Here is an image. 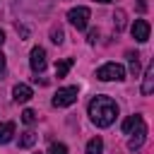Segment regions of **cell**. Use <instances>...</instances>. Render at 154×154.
<instances>
[{
    "mask_svg": "<svg viewBox=\"0 0 154 154\" xmlns=\"http://www.w3.org/2000/svg\"><path fill=\"white\" fill-rule=\"evenodd\" d=\"M72 65H75V60H72V58H63V60H58V63H55V77H58V79H60V77H65V75L70 72V67H72Z\"/></svg>",
    "mask_w": 154,
    "mask_h": 154,
    "instance_id": "11",
    "label": "cell"
},
{
    "mask_svg": "<svg viewBox=\"0 0 154 154\" xmlns=\"http://www.w3.org/2000/svg\"><path fill=\"white\" fill-rule=\"evenodd\" d=\"M96 2H111V0H96Z\"/></svg>",
    "mask_w": 154,
    "mask_h": 154,
    "instance_id": "25",
    "label": "cell"
},
{
    "mask_svg": "<svg viewBox=\"0 0 154 154\" xmlns=\"http://www.w3.org/2000/svg\"><path fill=\"white\" fill-rule=\"evenodd\" d=\"M2 72H5V55H2V51H0V77H2Z\"/></svg>",
    "mask_w": 154,
    "mask_h": 154,
    "instance_id": "23",
    "label": "cell"
},
{
    "mask_svg": "<svg viewBox=\"0 0 154 154\" xmlns=\"http://www.w3.org/2000/svg\"><path fill=\"white\" fill-rule=\"evenodd\" d=\"M130 31H132V38H135L137 43H144V41H149V31H152V26H149L147 19H135V24L130 26Z\"/></svg>",
    "mask_w": 154,
    "mask_h": 154,
    "instance_id": "6",
    "label": "cell"
},
{
    "mask_svg": "<svg viewBox=\"0 0 154 154\" xmlns=\"http://www.w3.org/2000/svg\"><path fill=\"white\" fill-rule=\"evenodd\" d=\"M34 142H36V132H31V130H26V132L19 137V147H22V149L34 147Z\"/></svg>",
    "mask_w": 154,
    "mask_h": 154,
    "instance_id": "14",
    "label": "cell"
},
{
    "mask_svg": "<svg viewBox=\"0 0 154 154\" xmlns=\"http://www.w3.org/2000/svg\"><path fill=\"white\" fill-rule=\"evenodd\" d=\"M152 91H154V65L149 63L144 70V77H142V96H149Z\"/></svg>",
    "mask_w": 154,
    "mask_h": 154,
    "instance_id": "9",
    "label": "cell"
},
{
    "mask_svg": "<svg viewBox=\"0 0 154 154\" xmlns=\"http://www.w3.org/2000/svg\"><path fill=\"white\" fill-rule=\"evenodd\" d=\"M113 24H116V31H123V29H125V12H123V10H116Z\"/></svg>",
    "mask_w": 154,
    "mask_h": 154,
    "instance_id": "16",
    "label": "cell"
},
{
    "mask_svg": "<svg viewBox=\"0 0 154 154\" xmlns=\"http://www.w3.org/2000/svg\"><path fill=\"white\" fill-rule=\"evenodd\" d=\"M48 154H67V147H65L63 142H53V144L48 147Z\"/></svg>",
    "mask_w": 154,
    "mask_h": 154,
    "instance_id": "19",
    "label": "cell"
},
{
    "mask_svg": "<svg viewBox=\"0 0 154 154\" xmlns=\"http://www.w3.org/2000/svg\"><path fill=\"white\" fill-rule=\"evenodd\" d=\"M87 154H103V140L101 137H91L87 142Z\"/></svg>",
    "mask_w": 154,
    "mask_h": 154,
    "instance_id": "12",
    "label": "cell"
},
{
    "mask_svg": "<svg viewBox=\"0 0 154 154\" xmlns=\"http://www.w3.org/2000/svg\"><path fill=\"white\" fill-rule=\"evenodd\" d=\"M34 96V91H31V87L29 84H14V89H12V99L17 101V103H26L29 99Z\"/></svg>",
    "mask_w": 154,
    "mask_h": 154,
    "instance_id": "8",
    "label": "cell"
},
{
    "mask_svg": "<svg viewBox=\"0 0 154 154\" xmlns=\"http://www.w3.org/2000/svg\"><path fill=\"white\" fill-rule=\"evenodd\" d=\"M89 17H91V12H89V7H72L70 12H67V19H70V24L77 29V31H82V29H87V24H89Z\"/></svg>",
    "mask_w": 154,
    "mask_h": 154,
    "instance_id": "4",
    "label": "cell"
},
{
    "mask_svg": "<svg viewBox=\"0 0 154 154\" xmlns=\"http://www.w3.org/2000/svg\"><path fill=\"white\" fill-rule=\"evenodd\" d=\"M79 96V89L77 87H63L53 94V106L55 108H65V106H72Z\"/></svg>",
    "mask_w": 154,
    "mask_h": 154,
    "instance_id": "3",
    "label": "cell"
},
{
    "mask_svg": "<svg viewBox=\"0 0 154 154\" xmlns=\"http://www.w3.org/2000/svg\"><path fill=\"white\" fill-rule=\"evenodd\" d=\"M89 118L96 128H108L116 118H118V103L111 99V96H94L89 101Z\"/></svg>",
    "mask_w": 154,
    "mask_h": 154,
    "instance_id": "1",
    "label": "cell"
},
{
    "mask_svg": "<svg viewBox=\"0 0 154 154\" xmlns=\"http://www.w3.org/2000/svg\"><path fill=\"white\" fill-rule=\"evenodd\" d=\"M132 130H135V132H132V137H130V142H128V149H130V152L140 149V147L144 144V140H147V125H144V120H140Z\"/></svg>",
    "mask_w": 154,
    "mask_h": 154,
    "instance_id": "7",
    "label": "cell"
},
{
    "mask_svg": "<svg viewBox=\"0 0 154 154\" xmlns=\"http://www.w3.org/2000/svg\"><path fill=\"white\" fill-rule=\"evenodd\" d=\"M96 38H99V31H96V29H91V31H89V36H87V41H89V43H96Z\"/></svg>",
    "mask_w": 154,
    "mask_h": 154,
    "instance_id": "21",
    "label": "cell"
},
{
    "mask_svg": "<svg viewBox=\"0 0 154 154\" xmlns=\"http://www.w3.org/2000/svg\"><path fill=\"white\" fill-rule=\"evenodd\" d=\"M17 34H19L22 38H29V26H24V24H17Z\"/></svg>",
    "mask_w": 154,
    "mask_h": 154,
    "instance_id": "20",
    "label": "cell"
},
{
    "mask_svg": "<svg viewBox=\"0 0 154 154\" xmlns=\"http://www.w3.org/2000/svg\"><path fill=\"white\" fill-rule=\"evenodd\" d=\"M137 10L140 12H147V0H137Z\"/></svg>",
    "mask_w": 154,
    "mask_h": 154,
    "instance_id": "22",
    "label": "cell"
},
{
    "mask_svg": "<svg viewBox=\"0 0 154 154\" xmlns=\"http://www.w3.org/2000/svg\"><path fill=\"white\" fill-rule=\"evenodd\" d=\"M22 123H24V125H34V123H36V113H34L31 108H24V111H22Z\"/></svg>",
    "mask_w": 154,
    "mask_h": 154,
    "instance_id": "18",
    "label": "cell"
},
{
    "mask_svg": "<svg viewBox=\"0 0 154 154\" xmlns=\"http://www.w3.org/2000/svg\"><path fill=\"white\" fill-rule=\"evenodd\" d=\"M140 120H142V116H128V118L123 120V125H120V128H123V132H132V128H135Z\"/></svg>",
    "mask_w": 154,
    "mask_h": 154,
    "instance_id": "15",
    "label": "cell"
},
{
    "mask_svg": "<svg viewBox=\"0 0 154 154\" xmlns=\"http://www.w3.org/2000/svg\"><path fill=\"white\" fill-rule=\"evenodd\" d=\"M96 79H101V82H123L125 79V67L120 63H106L96 70Z\"/></svg>",
    "mask_w": 154,
    "mask_h": 154,
    "instance_id": "2",
    "label": "cell"
},
{
    "mask_svg": "<svg viewBox=\"0 0 154 154\" xmlns=\"http://www.w3.org/2000/svg\"><path fill=\"white\" fill-rule=\"evenodd\" d=\"M63 38H65L63 29H60V26H53V29H51V41H53L55 46H60V43H63Z\"/></svg>",
    "mask_w": 154,
    "mask_h": 154,
    "instance_id": "17",
    "label": "cell"
},
{
    "mask_svg": "<svg viewBox=\"0 0 154 154\" xmlns=\"http://www.w3.org/2000/svg\"><path fill=\"white\" fill-rule=\"evenodd\" d=\"M2 43H5V31L0 29V48H2Z\"/></svg>",
    "mask_w": 154,
    "mask_h": 154,
    "instance_id": "24",
    "label": "cell"
},
{
    "mask_svg": "<svg viewBox=\"0 0 154 154\" xmlns=\"http://www.w3.org/2000/svg\"><path fill=\"white\" fill-rule=\"evenodd\" d=\"M14 135V123L7 120V123H0V144H7Z\"/></svg>",
    "mask_w": 154,
    "mask_h": 154,
    "instance_id": "10",
    "label": "cell"
},
{
    "mask_svg": "<svg viewBox=\"0 0 154 154\" xmlns=\"http://www.w3.org/2000/svg\"><path fill=\"white\" fill-rule=\"evenodd\" d=\"M128 63H130V72L137 77V75H140V53L128 51Z\"/></svg>",
    "mask_w": 154,
    "mask_h": 154,
    "instance_id": "13",
    "label": "cell"
},
{
    "mask_svg": "<svg viewBox=\"0 0 154 154\" xmlns=\"http://www.w3.org/2000/svg\"><path fill=\"white\" fill-rule=\"evenodd\" d=\"M29 65H31V70H34L36 75H41V72L46 70V51H43L41 46H34V48H31V53H29Z\"/></svg>",
    "mask_w": 154,
    "mask_h": 154,
    "instance_id": "5",
    "label": "cell"
}]
</instances>
